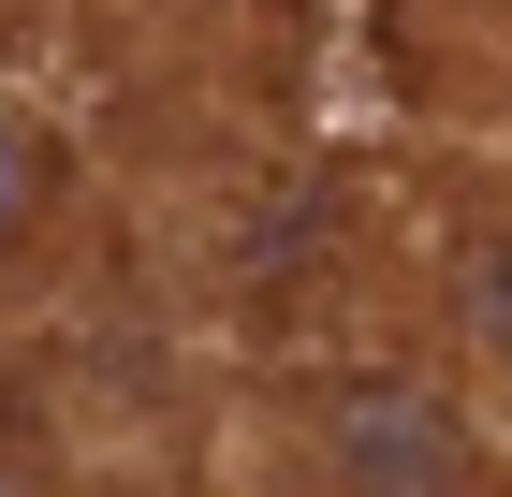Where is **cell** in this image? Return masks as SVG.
Here are the masks:
<instances>
[{
    "label": "cell",
    "instance_id": "obj_1",
    "mask_svg": "<svg viewBox=\"0 0 512 497\" xmlns=\"http://www.w3.org/2000/svg\"><path fill=\"white\" fill-rule=\"evenodd\" d=\"M308 468H322V497H483L469 410L425 381H337L308 424Z\"/></svg>",
    "mask_w": 512,
    "mask_h": 497
},
{
    "label": "cell",
    "instance_id": "obj_2",
    "mask_svg": "<svg viewBox=\"0 0 512 497\" xmlns=\"http://www.w3.org/2000/svg\"><path fill=\"white\" fill-rule=\"evenodd\" d=\"M44 220H59V132H30V117L0 103V264H15Z\"/></svg>",
    "mask_w": 512,
    "mask_h": 497
},
{
    "label": "cell",
    "instance_id": "obj_3",
    "mask_svg": "<svg viewBox=\"0 0 512 497\" xmlns=\"http://www.w3.org/2000/svg\"><path fill=\"white\" fill-rule=\"evenodd\" d=\"M454 337L512 366V220L498 234H454Z\"/></svg>",
    "mask_w": 512,
    "mask_h": 497
}]
</instances>
